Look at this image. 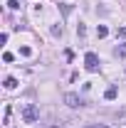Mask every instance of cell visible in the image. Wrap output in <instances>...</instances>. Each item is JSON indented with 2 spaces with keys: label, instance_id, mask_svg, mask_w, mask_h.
Segmentation results:
<instances>
[{
  "label": "cell",
  "instance_id": "obj_12",
  "mask_svg": "<svg viewBox=\"0 0 126 128\" xmlns=\"http://www.w3.org/2000/svg\"><path fill=\"white\" fill-rule=\"evenodd\" d=\"M20 54H22V57H30L32 49H30V47H20Z\"/></svg>",
  "mask_w": 126,
  "mask_h": 128
},
{
  "label": "cell",
  "instance_id": "obj_16",
  "mask_svg": "<svg viewBox=\"0 0 126 128\" xmlns=\"http://www.w3.org/2000/svg\"><path fill=\"white\" fill-rule=\"evenodd\" d=\"M52 128H64V126H59V123H57V126H52Z\"/></svg>",
  "mask_w": 126,
  "mask_h": 128
},
{
  "label": "cell",
  "instance_id": "obj_14",
  "mask_svg": "<svg viewBox=\"0 0 126 128\" xmlns=\"http://www.w3.org/2000/svg\"><path fill=\"white\" fill-rule=\"evenodd\" d=\"M84 128H109V126H104V123H89V126H84Z\"/></svg>",
  "mask_w": 126,
  "mask_h": 128
},
{
  "label": "cell",
  "instance_id": "obj_10",
  "mask_svg": "<svg viewBox=\"0 0 126 128\" xmlns=\"http://www.w3.org/2000/svg\"><path fill=\"white\" fill-rule=\"evenodd\" d=\"M59 8H62V15H69V12H72V5H67V2H62Z\"/></svg>",
  "mask_w": 126,
  "mask_h": 128
},
{
  "label": "cell",
  "instance_id": "obj_8",
  "mask_svg": "<svg viewBox=\"0 0 126 128\" xmlns=\"http://www.w3.org/2000/svg\"><path fill=\"white\" fill-rule=\"evenodd\" d=\"M84 34H87V27L79 22V25H77V37H84Z\"/></svg>",
  "mask_w": 126,
  "mask_h": 128
},
{
  "label": "cell",
  "instance_id": "obj_15",
  "mask_svg": "<svg viewBox=\"0 0 126 128\" xmlns=\"http://www.w3.org/2000/svg\"><path fill=\"white\" fill-rule=\"evenodd\" d=\"M116 34H119V37H124V40H126V27H119V30H116Z\"/></svg>",
  "mask_w": 126,
  "mask_h": 128
},
{
  "label": "cell",
  "instance_id": "obj_13",
  "mask_svg": "<svg viewBox=\"0 0 126 128\" xmlns=\"http://www.w3.org/2000/svg\"><path fill=\"white\" fill-rule=\"evenodd\" d=\"M13 59H15V57H13L10 52H5V54H3V62H8V64H10V62H13Z\"/></svg>",
  "mask_w": 126,
  "mask_h": 128
},
{
  "label": "cell",
  "instance_id": "obj_5",
  "mask_svg": "<svg viewBox=\"0 0 126 128\" xmlns=\"http://www.w3.org/2000/svg\"><path fill=\"white\" fill-rule=\"evenodd\" d=\"M3 86H5V89H17V79L15 76H8V79L3 81Z\"/></svg>",
  "mask_w": 126,
  "mask_h": 128
},
{
  "label": "cell",
  "instance_id": "obj_9",
  "mask_svg": "<svg viewBox=\"0 0 126 128\" xmlns=\"http://www.w3.org/2000/svg\"><path fill=\"white\" fill-rule=\"evenodd\" d=\"M8 8H10V10H20V2H17V0H8Z\"/></svg>",
  "mask_w": 126,
  "mask_h": 128
},
{
  "label": "cell",
  "instance_id": "obj_2",
  "mask_svg": "<svg viewBox=\"0 0 126 128\" xmlns=\"http://www.w3.org/2000/svg\"><path fill=\"white\" fill-rule=\"evenodd\" d=\"M84 66H87V72H96L99 69V54L96 52H87L84 54Z\"/></svg>",
  "mask_w": 126,
  "mask_h": 128
},
{
  "label": "cell",
  "instance_id": "obj_6",
  "mask_svg": "<svg viewBox=\"0 0 126 128\" xmlns=\"http://www.w3.org/2000/svg\"><path fill=\"white\" fill-rule=\"evenodd\" d=\"M114 54H116L119 59H126V44H119V47L114 49Z\"/></svg>",
  "mask_w": 126,
  "mask_h": 128
},
{
  "label": "cell",
  "instance_id": "obj_7",
  "mask_svg": "<svg viewBox=\"0 0 126 128\" xmlns=\"http://www.w3.org/2000/svg\"><path fill=\"white\" fill-rule=\"evenodd\" d=\"M106 34H109V30H106L104 25H99V27H96V37H99V40H104Z\"/></svg>",
  "mask_w": 126,
  "mask_h": 128
},
{
  "label": "cell",
  "instance_id": "obj_11",
  "mask_svg": "<svg viewBox=\"0 0 126 128\" xmlns=\"http://www.w3.org/2000/svg\"><path fill=\"white\" fill-rule=\"evenodd\" d=\"M49 32H52L54 37H62V27H57V25H52V30H49Z\"/></svg>",
  "mask_w": 126,
  "mask_h": 128
},
{
  "label": "cell",
  "instance_id": "obj_4",
  "mask_svg": "<svg viewBox=\"0 0 126 128\" xmlns=\"http://www.w3.org/2000/svg\"><path fill=\"white\" fill-rule=\"evenodd\" d=\"M116 94H119V91H116V86H109V89L104 91V98H106V101H114V98H116Z\"/></svg>",
  "mask_w": 126,
  "mask_h": 128
},
{
  "label": "cell",
  "instance_id": "obj_3",
  "mask_svg": "<svg viewBox=\"0 0 126 128\" xmlns=\"http://www.w3.org/2000/svg\"><path fill=\"white\" fill-rule=\"evenodd\" d=\"M64 104H67L69 108H77V106H84L82 96H79V94H72V91H69V94H64Z\"/></svg>",
  "mask_w": 126,
  "mask_h": 128
},
{
  "label": "cell",
  "instance_id": "obj_1",
  "mask_svg": "<svg viewBox=\"0 0 126 128\" xmlns=\"http://www.w3.org/2000/svg\"><path fill=\"white\" fill-rule=\"evenodd\" d=\"M37 118H40L37 106H35V104H27V106L22 108V121H25V123H37Z\"/></svg>",
  "mask_w": 126,
  "mask_h": 128
}]
</instances>
